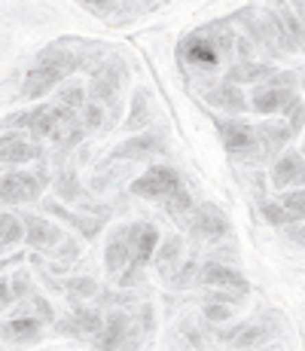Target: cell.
<instances>
[{"label":"cell","instance_id":"cell-27","mask_svg":"<svg viewBox=\"0 0 305 351\" xmlns=\"http://www.w3.org/2000/svg\"><path fill=\"white\" fill-rule=\"evenodd\" d=\"M162 205H165V211L168 214H174V217H183V214H193V195H189V190L186 186H180L178 193L174 195H168L165 202H162Z\"/></svg>","mask_w":305,"mask_h":351},{"label":"cell","instance_id":"cell-30","mask_svg":"<svg viewBox=\"0 0 305 351\" xmlns=\"http://www.w3.org/2000/svg\"><path fill=\"white\" fill-rule=\"evenodd\" d=\"M260 211H263V220H266L269 226H287V223H293V220H290V214L284 211L281 202H263Z\"/></svg>","mask_w":305,"mask_h":351},{"label":"cell","instance_id":"cell-28","mask_svg":"<svg viewBox=\"0 0 305 351\" xmlns=\"http://www.w3.org/2000/svg\"><path fill=\"white\" fill-rule=\"evenodd\" d=\"M83 128H86V134H92V132H98L101 125H104V104H98V101H86V107H83Z\"/></svg>","mask_w":305,"mask_h":351},{"label":"cell","instance_id":"cell-8","mask_svg":"<svg viewBox=\"0 0 305 351\" xmlns=\"http://www.w3.org/2000/svg\"><path fill=\"white\" fill-rule=\"evenodd\" d=\"M195 285H202V287L235 290V293H247V290H250L247 278H244L239 269L226 266V263H220V260H208V263H202L199 272H195Z\"/></svg>","mask_w":305,"mask_h":351},{"label":"cell","instance_id":"cell-19","mask_svg":"<svg viewBox=\"0 0 305 351\" xmlns=\"http://www.w3.org/2000/svg\"><path fill=\"white\" fill-rule=\"evenodd\" d=\"M275 73V67L272 64H266V62H254V58H239L232 67L226 71V80H232V83H263V80H269Z\"/></svg>","mask_w":305,"mask_h":351},{"label":"cell","instance_id":"cell-20","mask_svg":"<svg viewBox=\"0 0 305 351\" xmlns=\"http://www.w3.org/2000/svg\"><path fill=\"white\" fill-rule=\"evenodd\" d=\"M25 241V223L19 214L12 211H3L0 214V254L12 251L16 245H22Z\"/></svg>","mask_w":305,"mask_h":351},{"label":"cell","instance_id":"cell-37","mask_svg":"<svg viewBox=\"0 0 305 351\" xmlns=\"http://www.w3.org/2000/svg\"><path fill=\"white\" fill-rule=\"evenodd\" d=\"M61 260H73V256H77V245H73L71 239H64V245H58V251H56Z\"/></svg>","mask_w":305,"mask_h":351},{"label":"cell","instance_id":"cell-21","mask_svg":"<svg viewBox=\"0 0 305 351\" xmlns=\"http://www.w3.org/2000/svg\"><path fill=\"white\" fill-rule=\"evenodd\" d=\"M43 208L49 214H56L58 220H67V223H71L73 229H80V232L86 235V239H95V235L101 232V220H92V217H80V214H71V211H64V208H61V202H43Z\"/></svg>","mask_w":305,"mask_h":351},{"label":"cell","instance_id":"cell-36","mask_svg":"<svg viewBox=\"0 0 305 351\" xmlns=\"http://www.w3.org/2000/svg\"><path fill=\"white\" fill-rule=\"evenodd\" d=\"M195 272H199V269H195V263H186V266H183L180 272L171 278V285H174V287H186L189 281H193V275H195Z\"/></svg>","mask_w":305,"mask_h":351},{"label":"cell","instance_id":"cell-43","mask_svg":"<svg viewBox=\"0 0 305 351\" xmlns=\"http://www.w3.org/2000/svg\"><path fill=\"white\" fill-rule=\"evenodd\" d=\"M300 49L305 52V34H302V40H300Z\"/></svg>","mask_w":305,"mask_h":351},{"label":"cell","instance_id":"cell-33","mask_svg":"<svg viewBox=\"0 0 305 351\" xmlns=\"http://www.w3.org/2000/svg\"><path fill=\"white\" fill-rule=\"evenodd\" d=\"M10 290H12V296H16V300H22V296L34 293V290H31V278H28V272H19V275H12Z\"/></svg>","mask_w":305,"mask_h":351},{"label":"cell","instance_id":"cell-26","mask_svg":"<svg viewBox=\"0 0 305 351\" xmlns=\"http://www.w3.org/2000/svg\"><path fill=\"white\" fill-rule=\"evenodd\" d=\"M150 123V95L147 92H138L132 101V117H128V128H144Z\"/></svg>","mask_w":305,"mask_h":351},{"label":"cell","instance_id":"cell-3","mask_svg":"<svg viewBox=\"0 0 305 351\" xmlns=\"http://www.w3.org/2000/svg\"><path fill=\"white\" fill-rule=\"evenodd\" d=\"M189 232L199 241H223V239H229L232 226H229L226 214H223L214 202H202V205H195L193 214H189Z\"/></svg>","mask_w":305,"mask_h":351},{"label":"cell","instance_id":"cell-29","mask_svg":"<svg viewBox=\"0 0 305 351\" xmlns=\"http://www.w3.org/2000/svg\"><path fill=\"white\" fill-rule=\"evenodd\" d=\"M61 287L67 290V293H73V296H80V300H89V296L98 293V281L95 278H67V281H61Z\"/></svg>","mask_w":305,"mask_h":351},{"label":"cell","instance_id":"cell-9","mask_svg":"<svg viewBox=\"0 0 305 351\" xmlns=\"http://www.w3.org/2000/svg\"><path fill=\"white\" fill-rule=\"evenodd\" d=\"M43 336V318H34V315H16V318L0 324V342H10V346H31Z\"/></svg>","mask_w":305,"mask_h":351},{"label":"cell","instance_id":"cell-2","mask_svg":"<svg viewBox=\"0 0 305 351\" xmlns=\"http://www.w3.org/2000/svg\"><path fill=\"white\" fill-rule=\"evenodd\" d=\"M183 186V178L178 168L171 165H150L138 180H132V195H141V199L150 202H165L168 195H174Z\"/></svg>","mask_w":305,"mask_h":351},{"label":"cell","instance_id":"cell-23","mask_svg":"<svg viewBox=\"0 0 305 351\" xmlns=\"http://www.w3.org/2000/svg\"><path fill=\"white\" fill-rule=\"evenodd\" d=\"M73 321L80 324V330H83V336H98L101 327H104V315L95 312V308H86V306H73Z\"/></svg>","mask_w":305,"mask_h":351},{"label":"cell","instance_id":"cell-40","mask_svg":"<svg viewBox=\"0 0 305 351\" xmlns=\"http://www.w3.org/2000/svg\"><path fill=\"white\" fill-rule=\"evenodd\" d=\"M290 239H293L296 245H305V223L296 226V229H290Z\"/></svg>","mask_w":305,"mask_h":351},{"label":"cell","instance_id":"cell-39","mask_svg":"<svg viewBox=\"0 0 305 351\" xmlns=\"http://www.w3.org/2000/svg\"><path fill=\"white\" fill-rule=\"evenodd\" d=\"M239 58H254V43L250 40H239Z\"/></svg>","mask_w":305,"mask_h":351},{"label":"cell","instance_id":"cell-16","mask_svg":"<svg viewBox=\"0 0 305 351\" xmlns=\"http://www.w3.org/2000/svg\"><path fill=\"white\" fill-rule=\"evenodd\" d=\"M254 132H256V144H260V156H275V153H281V147L287 141L296 138L287 123H256Z\"/></svg>","mask_w":305,"mask_h":351},{"label":"cell","instance_id":"cell-45","mask_svg":"<svg viewBox=\"0 0 305 351\" xmlns=\"http://www.w3.org/2000/svg\"><path fill=\"white\" fill-rule=\"evenodd\" d=\"M302 156H305V144H302Z\"/></svg>","mask_w":305,"mask_h":351},{"label":"cell","instance_id":"cell-25","mask_svg":"<svg viewBox=\"0 0 305 351\" xmlns=\"http://www.w3.org/2000/svg\"><path fill=\"white\" fill-rule=\"evenodd\" d=\"M183 254V241H180V235H168L165 241H162L159 247H156V266H162L168 272V266H171L174 260H178V256Z\"/></svg>","mask_w":305,"mask_h":351},{"label":"cell","instance_id":"cell-5","mask_svg":"<svg viewBox=\"0 0 305 351\" xmlns=\"http://www.w3.org/2000/svg\"><path fill=\"white\" fill-rule=\"evenodd\" d=\"M220 128L223 147L229 156L235 159H260V144H256V132L254 125L241 123V119H217Z\"/></svg>","mask_w":305,"mask_h":351},{"label":"cell","instance_id":"cell-6","mask_svg":"<svg viewBox=\"0 0 305 351\" xmlns=\"http://www.w3.org/2000/svg\"><path fill=\"white\" fill-rule=\"evenodd\" d=\"M300 92L290 89V86H275V83H266V86H256L254 95H250V110L260 113V117H272V113H281L287 117L296 104H300Z\"/></svg>","mask_w":305,"mask_h":351},{"label":"cell","instance_id":"cell-24","mask_svg":"<svg viewBox=\"0 0 305 351\" xmlns=\"http://www.w3.org/2000/svg\"><path fill=\"white\" fill-rule=\"evenodd\" d=\"M86 101H89V92H86V86L83 83H61V89H58V104H64V107H71V110H83L86 107Z\"/></svg>","mask_w":305,"mask_h":351},{"label":"cell","instance_id":"cell-15","mask_svg":"<svg viewBox=\"0 0 305 351\" xmlns=\"http://www.w3.org/2000/svg\"><path fill=\"white\" fill-rule=\"evenodd\" d=\"M205 98L211 101V104L223 107L226 113H232V117H241L244 110H250V101H247V95H244L241 86H239V83H232V80H223V83H217Z\"/></svg>","mask_w":305,"mask_h":351},{"label":"cell","instance_id":"cell-38","mask_svg":"<svg viewBox=\"0 0 305 351\" xmlns=\"http://www.w3.org/2000/svg\"><path fill=\"white\" fill-rule=\"evenodd\" d=\"M12 300H16V296H12V290H10V281H0V312H3Z\"/></svg>","mask_w":305,"mask_h":351},{"label":"cell","instance_id":"cell-42","mask_svg":"<svg viewBox=\"0 0 305 351\" xmlns=\"http://www.w3.org/2000/svg\"><path fill=\"white\" fill-rule=\"evenodd\" d=\"M83 3H89V6H104L107 0H83Z\"/></svg>","mask_w":305,"mask_h":351},{"label":"cell","instance_id":"cell-17","mask_svg":"<svg viewBox=\"0 0 305 351\" xmlns=\"http://www.w3.org/2000/svg\"><path fill=\"white\" fill-rule=\"evenodd\" d=\"M305 165V156L296 150H287V153H278L275 162H272V171H269V180H272L275 190H284V186H293L296 174L302 171Z\"/></svg>","mask_w":305,"mask_h":351},{"label":"cell","instance_id":"cell-11","mask_svg":"<svg viewBox=\"0 0 305 351\" xmlns=\"http://www.w3.org/2000/svg\"><path fill=\"white\" fill-rule=\"evenodd\" d=\"M104 263H107V272L113 275H119L132 263V223L117 226L110 232V239L104 245Z\"/></svg>","mask_w":305,"mask_h":351},{"label":"cell","instance_id":"cell-41","mask_svg":"<svg viewBox=\"0 0 305 351\" xmlns=\"http://www.w3.org/2000/svg\"><path fill=\"white\" fill-rule=\"evenodd\" d=\"M293 186H305V165H302V171L296 174V180H293Z\"/></svg>","mask_w":305,"mask_h":351},{"label":"cell","instance_id":"cell-4","mask_svg":"<svg viewBox=\"0 0 305 351\" xmlns=\"http://www.w3.org/2000/svg\"><path fill=\"white\" fill-rule=\"evenodd\" d=\"M46 180L40 174H28V171H6L0 178V205H28L37 202L43 193Z\"/></svg>","mask_w":305,"mask_h":351},{"label":"cell","instance_id":"cell-1","mask_svg":"<svg viewBox=\"0 0 305 351\" xmlns=\"http://www.w3.org/2000/svg\"><path fill=\"white\" fill-rule=\"evenodd\" d=\"M77 67V58L71 52H46L37 64L25 73L22 95L25 98H43L46 92H52L56 86L64 83V77Z\"/></svg>","mask_w":305,"mask_h":351},{"label":"cell","instance_id":"cell-35","mask_svg":"<svg viewBox=\"0 0 305 351\" xmlns=\"http://www.w3.org/2000/svg\"><path fill=\"white\" fill-rule=\"evenodd\" d=\"M31 306H34V312H40V318H43V321H56V312H52V306L40 293L31 296Z\"/></svg>","mask_w":305,"mask_h":351},{"label":"cell","instance_id":"cell-13","mask_svg":"<svg viewBox=\"0 0 305 351\" xmlns=\"http://www.w3.org/2000/svg\"><path fill=\"white\" fill-rule=\"evenodd\" d=\"M25 223V245H31L34 251H46V247L61 245V229L49 220L37 217V214H22Z\"/></svg>","mask_w":305,"mask_h":351},{"label":"cell","instance_id":"cell-34","mask_svg":"<svg viewBox=\"0 0 305 351\" xmlns=\"http://www.w3.org/2000/svg\"><path fill=\"white\" fill-rule=\"evenodd\" d=\"M284 119H287L290 132H293V134H300L302 128H305V104H302V101H300V104H296L293 110H290V113H287V117H284Z\"/></svg>","mask_w":305,"mask_h":351},{"label":"cell","instance_id":"cell-22","mask_svg":"<svg viewBox=\"0 0 305 351\" xmlns=\"http://www.w3.org/2000/svg\"><path fill=\"white\" fill-rule=\"evenodd\" d=\"M278 202L284 205V211L290 214L293 223H305V186H293V190L281 193V199Z\"/></svg>","mask_w":305,"mask_h":351},{"label":"cell","instance_id":"cell-7","mask_svg":"<svg viewBox=\"0 0 305 351\" xmlns=\"http://www.w3.org/2000/svg\"><path fill=\"white\" fill-rule=\"evenodd\" d=\"M220 49H217L214 43V34L211 28L208 31H195L189 34V37H183L180 43V62L195 67V71H214L217 64H220Z\"/></svg>","mask_w":305,"mask_h":351},{"label":"cell","instance_id":"cell-31","mask_svg":"<svg viewBox=\"0 0 305 351\" xmlns=\"http://www.w3.org/2000/svg\"><path fill=\"white\" fill-rule=\"evenodd\" d=\"M56 190H58V195L61 199H67V202H73V199H80L83 195V190H80V180H77V174L67 168L64 174L56 180Z\"/></svg>","mask_w":305,"mask_h":351},{"label":"cell","instance_id":"cell-14","mask_svg":"<svg viewBox=\"0 0 305 351\" xmlns=\"http://www.w3.org/2000/svg\"><path fill=\"white\" fill-rule=\"evenodd\" d=\"M156 247H159V229L153 223H132V266L144 269L153 263Z\"/></svg>","mask_w":305,"mask_h":351},{"label":"cell","instance_id":"cell-32","mask_svg":"<svg viewBox=\"0 0 305 351\" xmlns=\"http://www.w3.org/2000/svg\"><path fill=\"white\" fill-rule=\"evenodd\" d=\"M205 318L211 321V324H226V321H232V306H229V302L208 300V302H205Z\"/></svg>","mask_w":305,"mask_h":351},{"label":"cell","instance_id":"cell-12","mask_svg":"<svg viewBox=\"0 0 305 351\" xmlns=\"http://www.w3.org/2000/svg\"><path fill=\"white\" fill-rule=\"evenodd\" d=\"M128 333H132V318L125 312H110L104 318L101 333L92 339V346L98 351H119L122 342L128 339Z\"/></svg>","mask_w":305,"mask_h":351},{"label":"cell","instance_id":"cell-18","mask_svg":"<svg viewBox=\"0 0 305 351\" xmlns=\"http://www.w3.org/2000/svg\"><path fill=\"white\" fill-rule=\"evenodd\" d=\"M40 159V147L31 141H22L19 134H3L0 138V162L3 165H22V162Z\"/></svg>","mask_w":305,"mask_h":351},{"label":"cell","instance_id":"cell-44","mask_svg":"<svg viewBox=\"0 0 305 351\" xmlns=\"http://www.w3.org/2000/svg\"><path fill=\"white\" fill-rule=\"evenodd\" d=\"M3 266H6V263H0V272H3Z\"/></svg>","mask_w":305,"mask_h":351},{"label":"cell","instance_id":"cell-10","mask_svg":"<svg viewBox=\"0 0 305 351\" xmlns=\"http://www.w3.org/2000/svg\"><path fill=\"white\" fill-rule=\"evenodd\" d=\"M162 144H165V132H144V134H134V138L122 141V144L107 159H110V162H119V159H144V156H153V153H159Z\"/></svg>","mask_w":305,"mask_h":351}]
</instances>
